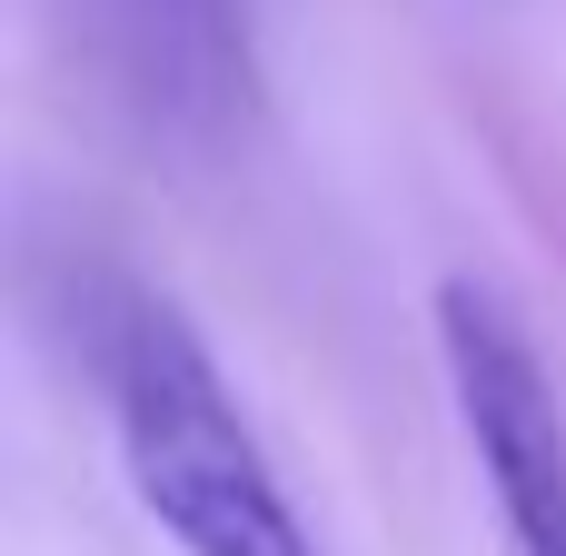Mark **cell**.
<instances>
[{
	"mask_svg": "<svg viewBox=\"0 0 566 556\" xmlns=\"http://www.w3.org/2000/svg\"><path fill=\"white\" fill-rule=\"evenodd\" d=\"M90 368H99L119 478L179 556H318L229 368L209 358V338L169 298L119 289L90 328Z\"/></svg>",
	"mask_w": 566,
	"mask_h": 556,
	"instance_id": "1",
	"label": "cell"
},
{
	"mask_svg": "<svg viewBox=\"0 0 566 556\" xmlns=\"http://www.w3.org/2000/svg\"><path fill=\"white\" fill-rule=\"evenodd\" d=\"M90 90L169 159H219L259 109L249 0H60Z\"/></svg>",
	"mask_w": 566,
	"mask_h": 556,
	"instance_id": "2",
	"label": "cell"
},
{
	"mask_svg": "<svg viewBox=\"0 0 566 556\" xmlns=\"http://www.w3.org/2000/svg\"><path fill=\"white\" fill-rule=\"evenodd\" d=\"M438 368L468 428V458L488 478L507 556H566V398L517 328V308L478 279L438 289Z\"/></svg>",
	"mask_w": 566,
	"mask_h": 556,
	"instance_id": "3",
	"label": "cell"
}]
</instances>
